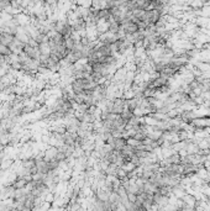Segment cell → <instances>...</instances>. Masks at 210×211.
I'll return each mask as SVG.
<instances>
[{"mask_svg":"<svg viewBox=\"0 0 210 211\" xmlns=\"http://www.w3.org/2000/svg\"><path fill=\"white\" fill-rule=\"evenodd\" d=\"M12 55V52L10 51V48L8 46H4V45H0V56L3 57H10Z\"/></svg>","mask_w":210,"mask_h":211,"instance_id":"cell-7","label":"cell"},{"mask_svg":"<svg viewBox=\"0 0 210 211\" xmlns=\"http://www.w3.org/2000/svg\"><path fill=\"white\" fill-rule=\"evenodd\" d=\"M27 45H29L31 48H38V43L35 41L33 38H30V39H29V43H27Z\"/></svg>","mask_w":210,"mask_h":211,"instance_id":"cell-11","label":"cell"},{"mask_svg":"<svg viewBox=\"0 0 210 211\" xmlns=\"http://www.w3.org/2000/svg\"><path fill=\"white\" fill-rule=\"evenodd\" d=\"M30 59H31V58H30L27 55H26L24 51L21 52V53H19V63H20L21 65H25V64H27V62H29Z\"/></svg>","mask_w":210,"mask_h":211,"instance_id":"cell-8","label":"cell"},{"mask_svg":"<svg viewBox=\"0 0 210 211\" xmlns=\"http://www.w3.org/2000/svg\"><path fill=\"white\" fill-rule=\"evenodd\" d=\"M125 146H126V138L120 137V138H115L114 144H113V148H114L115 151H119V152H120Z\"/></svg>","mask_w":210,"mask_h":211,"instance_id":"cell-3","label":"cell"},{"mask_svg":"<svg viewBox=\"0 0 210 211\" xmlns=\"http://www.w3.org/2000/svg\"><path fill=\"white\" fill-rule=\"evenodd\" d=\"M38 49H40V53L42 56H49L51 55V47L47 43H41V45H38Z\"/></svg>","mask_w":210,"mask_h":211,"instance_id":"cell-4","label":"cell"},{"mask_svg":"<svg viewBox=\"0 0 210 211\" xmlns=\"http://www.w3.org/2000/svg\"><path fill=\"white\" fill-rule=\"evenodd\" d=\"M126 144H127V146H131V147L136 148V147H138V146H140V144H142V142H140V141L135 140L134 137H131V138H126Z\"/></svg>","mask_w":210,"mask_h":211,"instance_id":"cell-9","label":"cell"},{"mask_svg":"<svg viewBox=\"0 0 210 211\" xmlns=\"http://www.w3.org/2000/svg\"><path fill=\"white\" fill-rule=\"evenodd\" d=\"M51 131H52V132H55V134H57V135L63 136L65 132H67V127H65L64 125H56V126H53L51 128Z\"/></svg>","mask_w":210,"mask_h":211,"instance_id":"cell-5","label":"cell"},{"mask_svg":"<svg viewBox=\"0 0 210 211\" xmlns=\"http://www.w3.org/2000/svg\"><path fill=\"white\" fill-rule=\"evenodd\" d=\"M186 151H187L188 154H198L200 150H199L198 144H196L195 142H187Z\"/></svg>","mask_w":210,"mask_h":211,"instance_id":"cell-2","label":"cell"},{"mask_svg":"<svg viewBox=\"0 0 210 211\" xmlns=\"http://www.w3.org/2000/svg\"><path fill=\"white\" fill-rule=\"evenodd\" d=\"M11 164H12V161H8V162L3 161L2 164H0V168H2V169H6V168H9Z\"/></svg>","mask_w":210,"mask_h":211,"instance_id":"cell-10","label":"cell"},{"mask_svg":"<svg viewBox=\"0 0 210 211\" xmlns=\"http://www.w3.org/2000/svg\"><path fill=\"white\" fill-rule=\"evenodd\" d=\"M75 41H74V39L72 38V37H69V38H65L64 39V46H65V48H67L68 51H73L74 49V47H75Z\"/></svg>","mask_w":210,"mask_h":211,"instance_id":"cell-6","label":"cell"},{"mask_svg":"<svg viewBox=\"0 0 210 211\" xmlns=\"http://www.w3.org/2000/svg\"><path fill=\"white\" fill-rule=\"evenodd\" d=\"M36 162V168H37V172L42 174V175H46L49 173V167H48V163L45 162L43 159L41 161H35Z\"/></svg>","mask_w":210,"mask_h":211,"instance_id":"cell-1","label":"cell"}]
</instances>
